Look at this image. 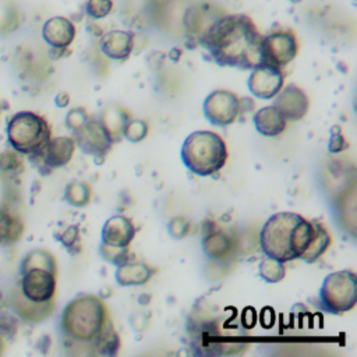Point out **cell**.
Masks as SVG:
<instances>
[{
  "label": "cell",
  "instance_id": "cell-1",
  "mask_svg": "<svg viewBox=\"0 0 357 357\" xmlns=\"http://www.w3.org/2000/svg\"><path fill=\"white\" fill-rule=\"evenodd\" d=\"M262 35L245 14H226L209 24L201 38L202 46L222 67L251 70L261 63Z\"/></svg>",
  "mask_w": 357,
  "mask_h": 357
},
{
  "label": "cell",
  "instance_id": "cell-2",
  "mask_svg": "<svg viewBox=\"0 0 357 357\" xmlns=\"http://www.w3.org/2000/svg\"><path fill=\"white\" fill-rule=\"evenodd\" d=\"M315 234L314 220L296 212H278L259 231V245L266 257L282 262L300 259Z\"/></svg>",
  "mask_w": 357,
  "mask_h": 357
},
{
  "label": "cell",
  "instance_id": "cell-3",
  "mask_svg": "<svg viewBox=\"0 0 357 357\" xmlns=\"http://www.w3.org/2000/svg\"><path fill=\"white\" fill-rule=\"evenodd\" d=\"M110 321L109 308L99 296L81 293L63 308L60 329L67 339L92 346Z\"/></svg>",
  "mask_w": 357,
  "mask_h": 357
},
{
  "label": "cell",
  "instance_id": "cell-4",
  "mask_svg": "<svg viewBox=\"0 0 357 357\" xmlns=\"http://www.w3.org/2000/svg\"><path fill=\"white\" fill-rule=\"evenodd\" d=\"M227 146L225 139L213 131L198 130L183 141L180 158L183 165L199 177L213 176L227 162Z\"/></svg>",
  "mask_w": 357,
  "mask_h": 357
},
{
  "label": "cell",
  "instance_id": "cell-5",
  "mask_svg": "<svg viewBox=\"0 0 357 357\" xmlns=\"http://www.w3.org/2000/svg\"><path fill=\"white\" fill-rule=\"evenodd\" d=\"M6 134L10 146L26 156H33L42 152L52 138V130L46 119L28 110L11 116Z\"/></svg>",
  "mask_w": 357,
  "mask_h": 357
},
{
  "label": "cell",
  "instance_id": "cell-6",
  "mask_svg": "<svg viewBox=\"0 0 357 357\" xmlns=\"http://www.w3.org/2000/svg\"><path fill=\"white\" fill-rule=\"evenodd\" d=\"M357 304V275L351 269L336 271L324 278L318 305L328 314H344Z\"/></svg>",
  "mask_w": 357,
  "mask_h": 357
},
{
  "label": "cell",
  "instance_id": "cell-7",
  "mask_svg": "<svg viewBox=\"0 0 357 357\" xmlns=\"http://www.w3.org/2000/svg\"><path fill=\"white\" fill-rule=\"evenodd\" d=\"M202 112L212 126L227 127L233 124L243 112L241 98L231 91L216 89L205 98Z\"/></svg>",
  "mask_w": 357,
  "mask_h": 357
},
{
  "label": "cell",
  "instance_id": "cell-8",
  "mask_svg": "<svg viewBox=\"0 0 357 357\" xmlns=\"http://www.w3.org/2000/svg\"><path fill=\"white\" fill-rule=\"evenodd\" d=\"M298 53V40L293 31H276L261 40V61L284 67L296 59Z\"/></svg>",
  "mask_w": 357,
  "mask_h": 357
},
{
  "label": "cell",
  "instance_id": "cell-9",
  "mask_svg": "<svg viewBox=\"0 0 357 357\" xmlns=\"http://www.w3.org/2000/svg\"><path fill=\"white\" fill-rule=\"evenodd\" d=\"M57 273L43 268H32L21 273L18 289L22 296L33 303L54 300Z\"/></svg>",
  "mask_w": 357,
  "mask_h": 357
},
{
  "label": "cell",
  "instance_id": "cell-10",
  "mask_svg": "<svg viewBox=\"0 0 357 357\" xmlns=\"http://www.w3.org/2000/svg\"><path fill=\"white\" fill-rule=\"evenodd\" d=\"M284 84V74L280 67L261 61L251 68L247 88L252 96L264 100L273 99Z\"/></svg>",
  "mask_w": 357,
  "mask_h": 357
},
{
  "label": "cell",
  "instance_id": "cell-11",
  "mask_svg": "<svg viewBox=\"0 0 357 357\" xmlns=\"http://www.w3.org/2000/svg\"><path fill=\"white\" fill-rule=\"evenodd\" d=\"M73 138L75 146H78L84 153L93 156L95 159H103L113 145V141L103 130L99 120L92 117H89L79 128L73 131Z\"/></svg>",
  "mask_w": 357,
  "mask_h": 357
},
{
  "label": "cell",
  "instance_id": "cell-12",
  "mask_svg": "<svg viewBox=\"0 0 357 357\" xmlns=\"http://www.w3.org/2000/svg\"><path fill=\"white\" fill-rule=\"evenodd\" d=\"M74 151H75L74 138L61 135V137L50 138L46 146L43 148V151L39 152L38 155L29 156V159L32 163H35L38 169L46 167L47 172H50L53 169L66 166L71 160Z\"/></svg>",
  "mask_w": 357,
  "mask_h": 357
},
{
  "label": "cell",
  "instance_id": "cell-13",
  "mask_svg": "<svg viewBox=\"0 0 357 357\" xmlns=\"http://www.w3.org/2000/svg\"><path fill=\"white\" fill-rule=\"evenodd\" d=\"M273 106H276L287 121L301 120L310 107V99L307 93L296 84L282 86L279 93L273 98Z\"/></svg>",
  "mask_w": 357,
  "mask_h": 357
},
{
  "label": "cell",
  "instance_id": "cell-14",
  "mask_svg": "<svg viewBox=\"0 0 357 357\" xmlns=\"http://www.w3.org/2000/svg\"><path fill=\"white\" fill-rule=\"evenodd\" d=\"M135 237V226L132 220L124 215L109 218L100 231V243L116 247H130Z\"/></svg>",
  "mask_w": 357,
  "mask_h": 357
},
{
  "label": "cell",
  "instance_id": "cell-15",
  "mask_svg": "<svg viewBox=\"0 0 357 357\" xmlns=\"http://www.w3.org/2000/svg\"><path fill=\"white\" fill-rule=\"evenodd\" d=\"M42 38L50 47L63 50L73 43L75 38V26L68 18L63 15H54L46 20L43 24Z\"/></svg>",
  "mask_w": 357,
  "mask_h": 357
},
{
  "label": "cell",
  "instance_id": "cell-16",
  "mask_svg": "<svg viewBox=\"0 0 357 357\" xmlns=\"http://www.w3.org/2000/svg\"><path fill=\"white\" fill-rule=\"evenodd\" d=\"M11 307L13 311L25 322L39 324L49 318L54 310V300L46 303H33L22 296L18 286L11 293Z\"/></svg>",
  "mask_w": 357,
  "mask_h": 357
},
{
  "label": "cell",
  "instance_id": "cell-17",
  "mask_svg": "<svg viewBox=\"0 0 357 357\" xmlns=\"http://www.w3.org/2000/svg\"><path fill=\"white\" fill-rule=\"evenodd\" d=\"M134 47V33L130 31L114 29L105 33L100 39L102 53L112 60H127Z\"/></svg>",
  "mask_w": 357,
  "mask_h": 357
},
{
  "label": "cell",
  "instance_id": "cell-18",
  "mask_svg": "<svg viewBox=\"0 0 357 357\" xmlns=\"http://www.w3.org/2000/svg\"><path fill=\"white\" fill-rule=\"evenodd\" d=\"M131 119L132 117L126 107L119 103H112L102 110L98 120L114 144L123 138L124 130Z\"/></svg>",
  "mask_w": 357,
  "mask_h": 357
},
{
  "label": "cell",
  "instance_id": "cell-19",
  "mask_svg": "<svg viewBox=\"0 0 357 357\" xmlns=\"http://www.w3.org/2000/svg\"><path fill=\"white\" fill-rule=\"evenodd\" d=\"M158 269L141 261H127L117 266L114 272V279L119 286H141L145 284Z\"/></svg>",
  "mask_w": 357,
  "mask_h": 357
},
{
  "label": "cell",
  "instance_id": "cell-20",
  "mask_svg": "<svg viewBox=\"0 0 357 357\" xmlns=\"http://www.w3.org/2000/svg\"><path fill=\"white\" fill-rule=\"evenodd\" d=\"M252 121H254L255 130L264 137L280 135L284 131L287 124V120L284 119L282 112L273 105L258 109L254 113Z\"/></svg>",
  "mask_w": 357,
  "mask_h": 357
},
{
  "label": "cell",
  "instance_id": "cell-21",
  "mask_svg": "<svg viewBox=\"0 0 357 357\" xmlns=\"http://www.w3.org/2000/svg\"><path fill=\"white\" fill-rule=\"evenodd\" d=\"M234 248L233 240L229 234L219 229H212L204 234L202 251L204 254L215 261L226 259Z\"/></svg>",
  "mask_w": 357,
  "mask_h": 357
},
{
  "label": "cell",
  "instance_id": "cell-22",
  "mask_svg": "<svg viewBox=\"0 0 357 357\" xmlns=\"http://www.w3.org/2000/svg\"><path fill=\"white\" fill-rule=\"evenodd\" d=\"M337 213L344 223L346 229L354 236L356 233V184L351 181L350 187H346L344 191L337 198Z\"/></svg>",
  "mask_w": 357,
  "mask_h": 357
},
{
  "label": "cell",
  "instance_id": "cell-23",
  "mask_svg": "<svg viewBox=\"0 0 357 357\" xmlns=\"http://www.w3.org/2000/svg\"><path fill=\"white\" fill-rule=\"evenodd\" d=\"M314 223H315L314 238L311 240L307 251L300 258L308 264L318 261L328 251V248L332 243V237H331V233L326 229V226L318 220H314Z\"/></svg>",
  "mask_w": 357,
  "mask_h": 357
},
{
  "label": "cell",
  "instance_id": "cell-24",
  "mask_svg": "<svg viewBox=\"0 0 357 357\" xmlns=\"http://www.w3.org/2000/svg\"><path fill=\"white\" fill-rule=\"evenodd\" d=\"M24 233L22 220L7 209H0V245H8L21 238Z\"/></svg>",
  "mask_w": 357,
  "mask_h": 357
},
{
  "label": "cell",
  "instance_id": "cell-25",
  "mask_svg": "<svg viewBox=\"0 0 357 357\" xmlns=\"http://www.w3.org/2000/svg\"><path fill=\"white\" fill-rule=\"evenodd\" d=\"M92 347L95 349V354L100 356H116L120 349V337L110 321L105 329L96 336L92 342Z\"/></svg>",
  "mask_w": 357,
  "mask_h": 357
},
{
  "label": "cell",
  "instance_id": "cell-26",
  "mask_svg": "<svg viewBox=\"0 0 357 357\" xmlns=\"http://www.w3.org/2000/svg\"><path fill=\"white\" fill-rule=\"evenodd\" d=\"M32 268H43V269H49V271L57 273L56 258L50 251H47L45 248H36V250L29 251L24 257V259L20 265V272L22 273Z\"/></svg>",
  "mask_w": 357,
  "mask_h": 357
},
{
  "label": "cell",
  "instance_id": "cell-27",
  "mask_svg": "<svg viewBox=\"0 0 357 357\" xmlns=\"http://www.w3.org/2000/svg\"><path fill=\"white\" fill-rule=\"evenodd\" d=\"M64 198L73 206H86L91 201V187L82 180H74L67 184L64 190Z\"/></svg>",
  "mask_w": 357,
  "mask_h": 357
},
{
  "label": "cell",
  "instance_id": "cell-28",
  "mask_svg": "<svg viewBox=\"0 0 357 357\" xmlns=\"http://www.w3.org/2000/svg\"><path fill=\"white\" fill-rule=\"evenodd\" d=\"M258 275L266 283H278L283 280L286 275L284 262L265 255V258L258 265Z\"/></svg>",
  "mask_w": 357,
  "mask_h": 357
},
{
  "label": "cell",
  "instance_id": "cell-29",
  "mask_svg": "<svg viewBox=\"0 0 357 357\" xmlns=\"http://www.w3.org/2000/svg\"><path fill=\"white\" fill-rule=\"evenodd\" d=\"M99 254L105 261H107L109 264L116 265V266H119L130 259L128 247H116V245H107L105 243H100Z\"/></svg>",
  "mask_w": 357,
  "mask_h": 357
},
{
  "label": "cell",
  "instance_id": "cell-30",
  "mask_svg": "<svg viewBox=\"0 0 357 357\" xmlns=\"http://www.w3.org/2000/svg\"><path fill=\"white\" fill-rule=\"evenodd\" d=\"M17 151H4L0 152V172L6 174H15L24 170V162Z\"/></svg>",
  "mask_w": 357,
  "mask_h": 357
},
{
  "label": "cell",
  "instance_id": "cell-31",
  "mask_svg": "<svg viewBox=\"0 0 357 357\" xmlns=\"http://www.w3.org/2000/svg\"><path fill=\"white\" fill-rule=\"evenodd\" d=\"M57 240L64 245L66 250H68L70 254L79 252V227L75 225L68 226L60 236H57Z\"/></svg>",
  "mask_w": 357,
  "mask_h": 357
},
{
  "label": "cell",
  "instance_id": "cell-32",
  "mask_svg": "<svg viewBox=\"0 0 357 357\" xmlns=\"http://www.w3.org/2000/svg\"><path fill=\"white\" fill-rule=\"evenodd\" d=\"M148 123L144 120H134L131 119L130 123L127 124L126 130H124V138L128 139L130 142H139L142 141L146 135H148Z\"/></svg>",
  "mask_w": 357,
  "mask_h": 357
},
{
  "label": "cell",
  "instance_id": "cell-33",
  "mask_svg": "<svg viewBox=\"0 0 357 357\" xmlns=\"http://www.w3.org/2000/svg\"><path fill=\"white\" fill-rule=\"evenodd\" d=\"M112 8H113L112 0H88L85 3L86 14L93 20L105 18L106 15L110 14Z\"/></svg>",
  "mask_w": 357,
  "mask_h": 357
},
{
  "label": "cell",
  "instance_id": "cell-34",
  "mask_svg": "<svg viewBox=\"0 0 357 357\" xmlns=\"http://www.w3.org/2000/svg\"><path fill=\"white\" fill-rule=\"evenodd\" d=\"M349 148V142L344 138V134L340 126H333L331 128V135L328 141V151L331 153H340Z\"/></svg>",
  "mask_w": 357,
  "mask_h": 357
},
{
  "label": "cell",
  "instance_id": "cell-35",
  "mask_svg": "<svg viewBox=\"0 0 357 357\" xmlns=\"http://www.w3.org/2000/svg\"><path fill=\"white\" fill-rule=\"evenodd\" d=\"M191 223L184 216H176L167 223V231L173 238H183L190 233Z\"/></svg>",
  "mask_w": 357,
  "mask_h": 357
},
{
  "label": "cell",
  "instance_id": "cell-36",
  "mask_svg": "<svg viewBox=\"0 0 357 357\" xmlns=\"http://www.w3.org/2000/svg\"><path fill=\"white\" fill-rule=\"evenodd\" d=\"M89 119V114L86 113V110L84 107H74L71 109L67 116H66V126L71 130L75 131L77 128H79L86 120Z\"/></svg>",
  "mask_w": 357,
  "mask_h": 357
},
{
  "label": "cell",
  "instance_id": "cell-37",
  "mask_svg": "<svg viewBox=\"0 0 357 357\" xmlns=\"http://www.w3.org/2000/svg\"><path fill=\"white\" fill-rule=\"evenodd\" d=\"M54 102H56V105H57L59 107H66V106L68 105V102H70V96H68V93L61 92V93H59V95L56 96Z\"/></svg>",
  "mask_w": 357,
  "mask_h": 357
},
{
  "label": "cell",
  "instance_id": "cell-38",
  "mask_svg": "<svg viewBox=\"0 0 357 357\" xmlns=\"http://www.w3.org/2000/svg\"><path fill=\"white\" fill-rule=\"evenodd\" d=\"M4 347H6V342H4V337H3V335L0 333V354L3 353Z\"/></svg>",
  "mask_w": 357,
  "mask_h": 357
},
{
  "label": "cell",
  "instance_id": "cell-39",
  "mask_svg": "<svg viewBox=\"0 0 357 357\" xmlns=\"http://www.w3.org/2000/svg\"><path fill=\"white\" fill-rule=\"evenodd\" d=\"M290 3H300V1H303V0H289Z\"/></svg>",
  "mask_w": 357,
  "mask_h": 357
}]
</instances>
